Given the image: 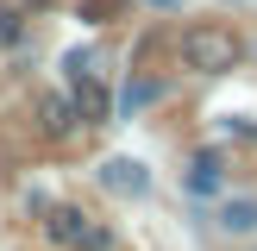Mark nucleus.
<instances>
[{
	"mask_svg": "<svg viewBox=\"0 0 257 251\" xmlns=\"http://www.w3.org/2000/svg\"><path fill=\"white\" fill-rule=\"evenodd\" d=\"M88 232H94V220L82 207H50V220H44V238H57V245H82Z\"/></svg>",
	"mask_w": 257,
	"mask_h": 251,
	"instance_id": "0eeeda50",
	"label": "nucleus"
},
{
	"mask_svg": "<svg viewBox=\"0 0 257 251\" xmlns=\"http://www.w3.org/2000/svg\"><path fill=\"white\" fill-rule=\"evenodd\" d=\"M69 100H75V113H82L88 126H100V119L113 113V94L100 88V75L88 69L82 57H69Z\"/></svg>",
	"mask_w": 257,
	"mask_h": 251,
	"instance_id": "f03ea898",
	"label": "nucleus"
},
{
	"mask_svg": "<svg viewBox=\"0 0 257 251\" xmlns=\"http://www.w3.org/2000/svg\"><path fill=\"white\" fill-rule=\"evenodd\" d=\"M182 182H188V195H220V182H226V157H220V151H195Z\"/></svg>",
	"mask_w": 257,
	"mask_h": 251,
	"instance_id": "20e7f679",
	"label": "nucleus"
},
{
	"mask_svg": "<svg viewBox=\"0 0 257 251\" xmlns=\"http://www.w3.org/2000/svg\"><path fill=\"white\" fill-rule=\"evenodd\" d=\"M238 57H245V44H238L232 25L195 19V25L182 32V63H188L195 75H226V69H238Z\"/></svg>",
	"mask_w": 257,
	"mask_h": 251,
	"instance_id": "f257e3e1",
	"label": "nucleus"
},
{
	"mask_svg": "<svg viewBox=\"0 0 257 251\" xmlns=\"http://www.w3.org/2000/svg\"><path fill=\"white\" fill-rule=\"evenodd\" d=\"M75 119H82L75 100H63V94H44V100H38V132H44V138H69Z\"/></svg>",
	"mask_w": 257,
	"mask_h": 251,
	"instance_id": "423d86ee",
	"label": "nucleus"
},
{
	"mask_svg": "<svg viewBox=\"0 0 257 251\" xmlns=\"http://www.w3.org/2000/svg\"><path fill=\"white\" fill-rule=\"evenodd\" d=\"M100 182L113 188V195H151V170L138 157H113V163H100Z\"/></svg>",
	"mask_w": 257,
	"mask_h": 251,
	"instance_id": "7ed1b4c3",
	"label": "nucleus"
},
{
	"mask_svg": "<svg viewBox=\"0 0 257 251\" xmlns=\"http://www.w3.org/2000/svg\"><path fill=\"white\" fill-rule=\"evenodd\" d=\"M13 38H19V13H7V7H0V44H13Z\"/></svg>",
	"mask_w": 257,
	"mask_h": 251,
	"instance_id": "1a4fd4ad",
	"label": "nucleus"
},
{
	"mask_svg": "<svg viewBox=\"0 0 257 251\" xmlns=\"http://www.w3.org/2000/svg\"><path fill=\"white\" fill-rule=\"evenodd\" d=\"M213 226H220L226 238H251V232H257V201H251V195H232V201H220Z\"/></svg>",
	"mask_w": 257,
	"mask_h": 251,
	"instance_id": "39448f33",
	"label": "nucleus"
},
{
	"mask_svg": "<svg viewBox=\"0 0 257 251\" xmlns=\"http://www.w3.org/2000/svg\"><path fill=\"white\" fill-rule=\"evenodd\" d=\"M157 94H163L157 82H125V94H119V107H125V113H138V107H151V100H157Z\"/></svg>",
	"mask_w": 257,
	"mask_h": 251,
	"instance_id": "6e6552de",
	"label": "nucleus"
}]
</instances>
